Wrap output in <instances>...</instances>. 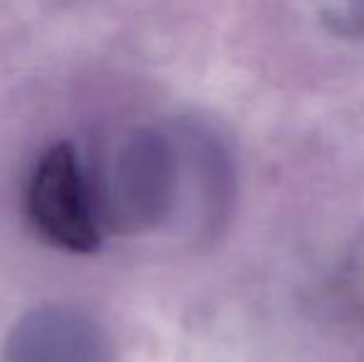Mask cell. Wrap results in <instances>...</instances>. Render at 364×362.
Masks as SVG:
<instances>
[{"instance_id": "obj_3", "label": "cell", "mask_w": 364, "mask_h": 362, "mask_svg": "<svg viewBox=\"0 0 364 362\" xmlns=\"http://www.w3.org/2000/svg\"><path fill=\"white\" fill-rule=\"evenodd\" d=\"M5 362H112L105 333L70 308L25 315L5 343Z\"/></svg>"}, {"instance_id": "obj_2", "label": "cell", "mask_w": 364, "mask_h": 362, "mask_svg": "<svg viewBox=\"0 0 364 362\" xmlns=\"http://www.w3.org/2000/svg\"><path fill=\"white\" fill-rule=\"evenodd\" d=\"M28 216L35 231L70 253H92L102 243L100 203L92 174L70 144H53L28 183Z\"/></svg>"}, {"instance_id": "obj_1", "label": "cell", "mask_w": 364, "mask_h": 362, "mask_svg": "<svg viewBox=\"0 0 364 362\" xmlns=\"http://www.w3.org/2000/svg\"><path fill=\"white\" fill-rule=\"evenodd\" d=\"M105 231L151 228L176 193V156L156 132L127 137L92 174Z\"/></svg>"}]
</instances>
